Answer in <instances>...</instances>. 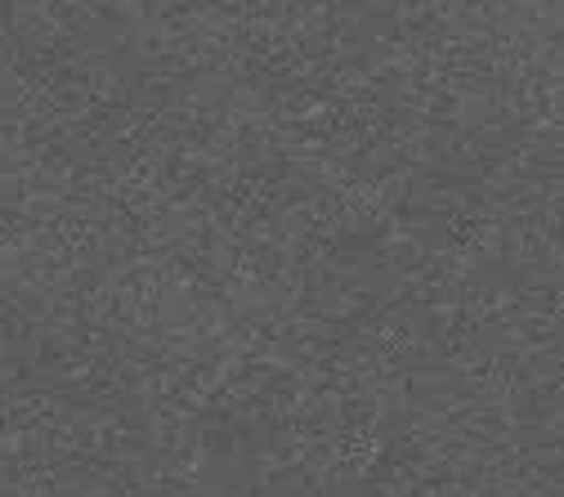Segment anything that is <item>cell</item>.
Wrapping results in <instances>:
<instances>
[]
</instances>
